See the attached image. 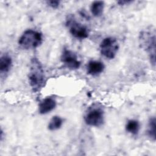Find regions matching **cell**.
<instances>
[{
  "instance_id": "6da1fadb",
  "label": "cell",
  "mask_w": 156,
  "mask_h": 156,
  "mask_svg": "<svg viewBox=\"0 0 156 156\" xmlns=\"http://www.w3.org/2000/svg\"><path fill=\"white\" fill-rule=\"evenodd\" d=\"M29 84L34 92L39 91L46 83V76L40 62L35 57L30 61L29 73Z\"/></svg>"
},
{
  "instance_id": "7a4b0ae2",
  "label": "cell",
  "mask_w": 156,
  "mask_h": 156,
  "mask_svg": "<svg viewBox=\"0 0 156 156\" xmlns=\"http://www.w3.org/2000/svg\"><path fill=\"white\" fill-rule=\"evenodd\" d=\"M140 41L141 47L148 52L151 64L155 65V31L154 29H150L141 32Z\"/></svg>"
},
{
  "instance_id": "3957f363",
  "label": "cell",
  "mask_w": 156,
  "mask_h": 156,
  "mask_svg": "<svg viewBox=\"0 0 156 156\" xmlns=\"http://www.w3.org/2000/svg\"><path fill=\"white\" fill-rule=\"evenodd\" d=\"M42 40V34L40 32L33 29H28L20 37L18 44L23 49H33L40 46Z\"/></svg>"
},
{
  "instance_id": "277c9868",
  "label": "cell",
  "mask_w": 156,
  "mask_h": 156,
  "mask_svg": "<svg viewBox=\"0 0 156 156\" xmlns=\"http://www.w3.org/2000/svg\"><path fill=\"white\" fill-rule=\"evenodd\" d=\"M119 49L117 40L112 37L105 38L101 43L100 51L102 55L108 59L113 58Z\"/></svg>"
},
{
  "instance_id": "5b68a950",
  "label": "cell",
  "mask_w": 156,
  "mask_h": 156,
  "mask_svg": "<svg viewBox=\"0 0 156 156\" xmlns=\"http://www.w3.org/2000/svg\"><path fill=\"white\" fill-rule=\"evenodd\" d=\"M84 121L88 126L99 127L104 122V111L98 107H91L86 113Z\"/></svg>"
},
{
  "instance_id": "8992f818",
  "label": "cell",
  "mask_w": 156,
  "mask_h": 156,
  "mask_svg": "<svg viewBox=\"0 0 156 156\" xmlns=\"http://www.w3.org/2000/svg\"><path fill=\"white\" fill-rule=\"evenodd\" d=\"M66 24L71 34L77 39H84L88 37L89 32L87 27L77 22L72 17L67 20Z\"/></svg>"
},
{
  "instance_id": "52a82bcc",
  "label": "cell",
  "mask_w": 156,
  "mask_h": 156,
  "mask_svg": "<svg viewBox=\"0 0 156 156\" xmlns=\"http://www.w3.org/2000/svg\"><path fill=\"white\" fill-rule=\"evenodd\" d=\"M61 60L67 68L71 69H78L81 64L76 54L67 49H65L63 51L61 55Z\"/></svg>"
},
{
  "instance_id": "ba28073f",
  "label": "cell",
  "mask_w": 156,
  "mask_h": 156,
  "mask_svg": "<svg viewBox=\"0 0 156 156\" xmlns=\"http://www.w3.org/2000/svg\"><path fill=\"white\" fill-rule=\"evenodd\" d=\"M56 106V101L52 97H47L43 99L38 105V112L40 114H46L52 111Z\"/></svg>"
},
{
  "instance_id": "9c48e42d",
  "label": "cell",
  "mask_w": 156,
  "mask_h": 156,
  "mask_svg": "<svg viewBox=\"0 0 156 156\" xmlns=\"http://www.w3.org/2000/svg\"><path fill=\"white\" fill-rule=\"evenodd\" d=\"M87 69L88 74L91 76H97L103 72L104 65L100 61L91 60L87 65Z\"/></svg>"
},
{
  "instance_id": "30bf717a",
  "label": "cell",
  "mask_w": 156,
  "mask_h": 156,
  "mask_svg": "<svg viewBox=\"0 0 156 156\" xmlns=\"http://www.w3.org/2000/svg\"><path fill=\"white\" fill-rule=\"evenodd\" d=\"M12 65V60L8 54H3L0 58V72L1 76L3 74H7L10 71Z\"/></svg>"
},
{
  "instance_id": "8fae6325",
  "label": "cell",
  "mask_w": 156,
  "mask_h": 156,
  "mask_svg": "<svg viewBox=\"0 0 156 156\" xmlns=\"http://www.w3.org/2000/svg\"><path fill=\"white\" fill-rule=\"evenodd\" d=\"M104 7V2L101 1H94L90 7V10L93 16L98 17L100 16L103 12Z\"/></svg>"
},
{
  "instance_id": "7c38bea8",
  "label": "cell",
  "mask_w": 156,
  "mask_h": 156,
  "mask_svg": "<svg viewBox=\"0 0 156 156\" xmlns=\"http://www.w3.org/2000/svg\"><path fill=\"white\" fill-rule=\"evenodd\" d=\"M126 129L129 133L132 135H136L140 130L139 122L135 119L129 120L126 123Z\"/></svg>"
},
{
  "instance_id": "4fadbf2b",
  "label": "cell",
  "mask_w": 156,
  "mask_h": 156,
  "mask_svg": "<svg viewBox=\"0 0 156 156\" xmlns=\"http://www.w3.org/2000/svg\"><path fill=\"white\" fill-rule=\"evenodd\" d=\"M63 124V119L58 116H53L50 120L48 128L49 130H56L61 127Z\"/></svg>"
},
{
  "instance_id": "5bb4252c",
  "label": "cell",
  "mask_w": 156,
  "mask_h": 156,
  "mask_svg": "<svg viewBox=\"0 0 156 156\" xmlns=\"http://www.w3.org/2000/svg\"><path fill=\"white\" fill-rule=\"evenodd\" d=\"M147 135L154 141L155 140V118L152 117L150 118L148 124Z\"/></svg>"
},
{
  "instance_id": "9a60e30c",
  "label": "cell",
  "mask_w": 156,
  "mask_h": 156,
  "mask_svg": "<svg viewBox=\"0 0 156 156\" xmlns=\"http://www.w3.org/2000/svg\"><path fill=\"white\" fill-rule=\"evenodd\" d=\"M47 3L50 7L54 9H55L58 7L60 2L58 1H47Z\"/></svg>"
},
{
  "instance_id": "2e32d148",
  "label": "cell",
  "mask_w": 156,
  "mask_h": 156,
  "mask_svg": "<svg viewBox=\"0 0 156 156\" xmlns=\"http://www.w3.org/2000/svg\"><path fill=\"white\" fill-rule=\"evenodd\" d=\"M131 1H118V3L119 4H120L121 5H123V4H127V3H129V2H130Z\"/></svg>"
}]
</instances>
